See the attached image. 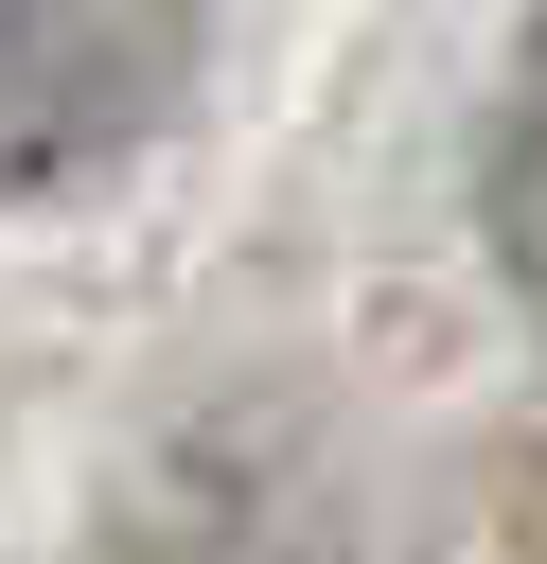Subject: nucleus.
Wrapping results in <instances>:
<instances>
[{
  "label": "nucleus",
  "instance_id": "f257e3e1",
  "mask_svg": "<svg viewBox=\"0 0 547 564\" xmlns=\"http://www.w3.org/2000/svg\"><path fill=\"white\" fill-rule=\"evenodd\" d=\"M212 0H0V194H71L141 159L194 88Z\"/></svg>",
  "mask_w": 547,
  "mask_h": 564
},
{
  "label": "nucleus",
  "instance_id": "f03ea898",
  "mask_svg": "<svg viewBox=\"0 0 547 564\" xmlns=\"http://www.w3.org/2000/svg\"><path fill=\"white\" fill-rule=\"evenodd\" d=\"M494 264H512V300L547 317V35H529V70H512V106H494Z\"/></svg>",
  "mask_w": 547,
  "mask_h": 564
}]
</instances>
